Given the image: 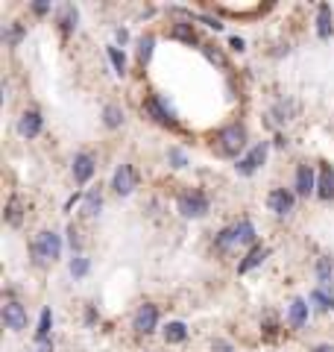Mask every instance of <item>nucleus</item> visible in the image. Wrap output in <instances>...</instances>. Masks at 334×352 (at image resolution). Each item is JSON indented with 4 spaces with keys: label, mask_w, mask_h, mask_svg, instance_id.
Masks as SVG:
<instances>
[{
    "label": "nucleus",
    "mask_w": 334,
    "mask_h": 352,
    "mask_svg": "<svg viewBox=\"0 0 334 352\" xmlns=\"http://www.w3.org/2000/svg\"><path fill=\"white\" fill-rule=\"evenodd\" d=\"M247 141H249V132H247V124L241 120H232V124L220 126L214 135H211V153L220 159H241L247 153Z\"/></svg>",
    "instance_id": "obj_1"
},
{
    "label": "nucleus",
    "mask_w": 334,
    "mask_h": 352,
    "mask_svg": "<svg viewBox=\"0 0 334 352\" xmlns=\"http://www.w3.org/2000/svg\"><path fill=\"white\" fill-rule=\"evenodd\" d=\"M255 244H258V241H255V223L249 217H241L235 223L223 226L214 235V250H220V252H229L235 247H255Z\"/></svg>",
    "instance_id": "obj_2"
},
{
    "label": "nucleus",
    "mask_w": 334,
    "mask_h": 352,
    "mask_svg": "<svg viewBox=\"0 0 334 352\" xmlns=\"http://www.w3.org/2000/svg\"><path fill=\"white\" fill-rule=\"evenodd\" d=\"M62 235L53 232V229H41V232L32 238L30 244V256H32V264L36 267H44V264H53L62 258Z\"/></svg>",
    "instance_id": "obj_3"
},
{
    "label": "nucleus",
    "mask_w": 334,
    "mask_h": 352,
    "mask_svg": "<svg viewBox=\"0 0 334 352\" xmlns=\"http://www.w3.org/2000/svg\"><path fill=\"white\" fill-rule=\"evenodd\" d=\"M141 112L147 115L153 124H159L164 129H179V118H176L173 112V106L167 103V97L159 94V91H150V94H144V100H141Z\"/></svg>",
    "instance_id": "obj_4"
},
{
    "label": "nucleus",
    "mask_w": 334,
    "mask_h": 352,
    "mask_svg": "<svg viewBox=\"0 0 334 352\" xmlns=\"http://www.w3.org/2000/svg\"><path fill=\"white\" fill-rule=\"evenodd\" d=\"M176 212H179L185 220H199L205 217L211 212V197L208 191L203 188H182L179 194H176Z\"/></svg>",
    "instance_id": "obj_5"
},
{
    "label": "nucleus",
    "mask_w": 334,
    "mask_h": 352,
    "mask_svg": "<svg viewBox=\"0 0 334 352\" xmlns=\"http://www.w3.org/2000/svg\"><path fill=\"white\" fill-rule=\"evenodd\" d=\"M138 185H141L138 168L132 162H120L115 168V173H111V191H115L118 197H132Z\"/></svg>",
    "instance_id": "obj_6"
},
{
    "label": "nucleus",
    "mask_w": 334,
    "mask_h": 352,
    "mask_svg": "<svg viewBox=\"0 0 334 352\" xmlns=\"http://www.w3.org/2000/svg\"><path fill=\"white\" fill-rule=\"evenodd\" d=\"M159 320H162V311L155 302H141L135 308V314H132V329H135V335H153L155 329H159Z\"/></svg>",
    "instance_id": "obj_7"
},
{
    "label": "nucleus",
    "mask_w": 334,
    "mask_h": 352,
    "mask_svg": "<svg viewBox=\"0 0 334 352\" xmlns=\"http://www.w3.org/2000/svg\"><path fill=\"white\" fill-rule=\"evenodd\" d=\"M267 153H270V141H258V144H252V147L235 162V173H241V176H252V173L267 162Z\"/></svg>",
    "instance_id": "obj_8"
},
{
    "label": "nucleus",
    "mask_w": 334,
    "mask_h": 352,
    "mask_svg": "<svg viewBox=\"0 0 334 352\" xmlns=\"http://www.w3.org/2000/svg\"><path fill=\"white\" fill-rule=\"evenodd\" d=\"M94 173H97V156H94V153H88V150H80L74 156V162H71L74 182L76 185H88L94 179Z\"/></svg>",
    "instance_id": "obj_9"
},
{
    "label": "nucleus",
    "mask_w": 334,
    "mask_h": 352,
    "mask_svg": "<svg viewBox=\"0 0 334 352\" xmlns=\"http://www.w3.org/2000/svg\"><path fill=\"white\" fill-rule=\"evenodd\" d=\"M317 170H314V164H308V162H299L296 164V173H293V191L296 197H308L311 194H317Z\"/></svg>",
    "instance_id": "obj_10"
},
{
    "label": "nucleus",
    "mask_w": 334,
    "mask_h": 352,
    "mask_svg": "<svg viewBox=\"0 0 334 352\" xmlns=\"http://www.w3.org/2000/svg\"><path fill=\"white\" fill-rule=\"evenodd\" d=\"M27 320H30V317H27V305L18 302L15 296H6V300H3V326L12 329V332H24Z\"/></svg>",
    "instance_id": "obj_11"
},
{
    "label": "nucleus",
    "mask_w": 334,
    "mask_h": 352,
    "mask_svg": "<svg viewBox=\"0 0 334 352\" xmlns=\"http://www.w3.org/2000/svg\"><path fill=\"white\" fill-rule=\"evenodd\" d=\"M267 206H270L273 214L287 217L296 208V191L285 188V185H278V188H273L270 194H267Z\"/></svg>",
    "instance_id": "obj_12"
},
{
    "label": "nucleus",
    "mask_w": 334,
    "mask_h": 352,
    "mask_svg": "<svg viewBox=\"0 0 334 352\" xmlns=\"http://www.w3.org/2000/svg\"><path fill=\"white\" fill-rule=\"evenodd\" d=\"M191 9H185V18L182 21H173L170 24V30H167V36H170L173 41H182V44H188V47H191V44H199V47H203V41H199V32H197V27L191 24Z\"/></svg>",
    "instance_id": "obj_13"
},
{
    "label": "nucleus",
    "mask_w": 334,
    "mask_h": 352,
    "mask_svg": "<svg viewBox=\"0 0 334 352\" xmlns=\"http://www.w3.org/2000/svg\"><path fill=\"white\" fill-rule=\"evenodd\" d=\"M44 129V118L38 109H24L18 118V135L21 138H38Z\"/></svg>",
    "instance_id": "obj_14"
},
{
    "label": "nucleus",
    "mask_w": 334,
    "mask_h": 352,
    "mask_svg": "<svg viewBox=\"0 0 334 352\" xmlns=\"http://www.w3.org/2000/svg\"><path fill=\"white\" fill-rule=\"evenodd\" d=\"M267 256H270V247H267V244H255V247H249V250H247V256H243V258L238 261V273L243 276V273L255 270L258 264H264V261H267Z\"/></svg>",
    "instance_id": "obj_15"
},
{
    "label": "nucleus",
    "mask_w": 334,
    "mask_h": 352,
    "mask_svg": "<svg viewBox=\"0 0 334 352\" xmlns=\"http://www.w3.org/2000/svg\"><path fill=\"white\" fill-rule=\"evenodd\" d=\"M308 314H311V302L305 300V296H296V300L287 305V326L302 329L308 323Z\"/></svg>",
    "instance_id": "obj_16"
},
{
    "label": "nucleus",
    "mask_w": 334,
    "mask_h": 352,
    "mask_svg": "<svg viewBox=\"0 0 334 352\" xmlns=\"http://www.w3.org/2000/svg\"><path fill=\"white\" fill-rule=\"evenodd\" d=\"M76 24H80V9H76L74 3L59 6V12H56V27H59L62 36H71V32L76 30Z\"/></svg>",
    "instance_id": "obj_17"
},
{
    "label": "nucleus",
    "mask_w": 334,
    "mask_h": 352,
    "mask_svg": "<svg viewBox=\"0 0 334 352\" xmlns=\"http://www.w3.org/2000/svg\"><path fill=\"white\" fill-rule=\"evenodd\" d=\"M317 197L320 200H334V168L331 164H320V176H317Z\"/></svg>",
    "instance_id": "obj_18"
},
{
    "label": "nucleus",
    "mask_w": 334,
    "mask_h": 352,
    "mask_svg": "<svg viewBox=\"0 0 334 352\" xmlns=\"http://www.w3.org/2000/svg\"><path fill=\"white\" fill-rule=\"evenodd\" d=\"M24 217H27V212H24V203H21V197H9V203L3 208V220L12 229H21V226H24Z\"/></svg>",
    "instance_id": "obj_19"
},
{
    "label": "nucleus",
    "mask_w": 334,
    "mask_h": 352,
    "mask_svg": "<svg viewBox=\"0 0 334 352\" xmlns=\"http://www.w3.org/2000/svg\"><path fill=\"white\" fill-rule=\"evenodd\" d=\"M317 36L320 38H329L331 36V30H334V9H331V3H320L317 6Z\"/></svg>",
    "instance_id": "obj_20"
},
{
    "label": "nucleus",
    "mask_w": 334,
    "mask_h": 352,
    "mask_svg": "<svg viewBox=\"0 0 334 352\" xmlns=\"http://www.w3.org/2000/svg\"><path fill=\"white\" fill-rule=\"evenodd\" d=\"M317 285L320 288L334 291V258L331 256H320L317 258Z\"/></svg>",
    "instance_id": "obj_21"
},
{
    "label": "nucleus",
    "mask_w": 334,
    "mask_h": 352,
    "mask_svg": "<svg viewBox=\"0 0 334 352\" xmlns=\"http://www.w3.org/2000/svg\"><path fill=\"white\" fill-rule=\"evenodd\" d=\"M188 326L182 323V320H170L164 329H162V338H164V344H170V346H176V344H185L188 340Z\"/></svg>",
    "instance_id": "obj_22"
},
{
    "label": "nucleus",
    "mask_w": 334,
    "mask_h": 352,
    "mask_svg": "<svg viewBox=\"0 0 334 352\" xmlns=\"http://www.w3.org/2000/svg\"><path fill=\"white\" fill-rule=\"evenodd\" d=\"M308 302L317 308V311H334V291H329V288H317L311 291V296H308Z\"/></svg>",
    "instance_id": "obj_23"
},
{
    "label": "nucleus",
    "mask_w": 334,
    "mask_h": 352,
    "mask_svg": "<svg viewBox=\"0 0 334 352\" xmlns=\"http://www.w3.org/2000/svg\"><path fill=\"white\" fill-rule=\"evenodd\" d=\"M124 120H126V115H124V109H120L118 103H106L103 106V126L106 129H120L124 126Z\"/></svg>",
    "instance_id": "obj_24"
},
{
    "label": "nucleus",
    "mask_w": 334,
    "mask_h": 352,
    "mask_svg": "<svg viewBox=\"0 0 334 352\" xmlns=\"http://www.w3.org/2000/svg\"><path fill=\"white\" fill-rule=\"evenodd\" d=\"M82 212L88 217H97L100 212H103V188H91V191H85V203H82Z\"/></svg>",
    "instance_id": "obj_25"
},
{
    "label": "nucleus",
    "mask_w": 334,
    "mask_h": 352,
    "mask_svg": "<svg viewBox=\"0 0 334 352\" xmlns=\"http://www.w3.org/2000/svg\"><path fill=\"white\" fill-rule=\"evenodd\" d=\"M199 50L205 53V59H208L211 65H217V68H223V71L229 68V59H226V53H223L220 44H214V41H203V47H199Z\"/></svg>",
    "instance_id": "obj_26"
},
{
    "label": "nucleus",
    "mask_w": 334,
    "mask_h": 352,
    "mask_svg": "<svg viewBox=\"0 0 334 352\" xmlns=\"http://www.w3.org/2000/svg\"><path fill=\"white\" fill-rule=\"evenodd\" d=\"M106 56H109L111 68H115L118 76H126V53H124V47H118V44H106Z\"/></svg>",
    "instance_id": "obj_27"
},
{
    "label": "nucleus",
    "mask_w": 334,
    "mask_h": 352,
    "mask_svg": "<svg viewBox=\"0 0 334 352\" xmlns=\"http://www.w3.org/2000/svg\"><path fill=\"white\" fill-rule=\"evenodd\" d=\"M24 38H27V27L21 24V21H9V24L3 27V41L9 44V47H18Z\"/></svg>",
    "instance_id": "obj_28"
},
{
    "label": "nucleus",
    "mask_w": 334,
    "mask_h": 352,
    "mask_svg": "<svg viewBox=\"0 0 334 352\" xmlns=\"http://www.w3.org/2000/svg\"><path fill=\"white\" fill-rule=\"evenodd\" d=\"M153 50H155V36H153V32H144V36L138 38V65H141V68H147V65H150Z\"/></svg>",
    "instance_id": "obj_29"
},
{
    "label": "nucleus",
    "mask_w": 334,
    "mask_h": 352,
    "mask_svg": "<svg viewBox=\"0 0 334 352\" xmlns=\"http://www.w3.org/2000/svg\"><path fill=\"white\" fill-rule=\"evenodd\" d=\"M50 329H53V308L44 305L41 314H38V326H36V344H38V340L50 338Z\"/></svg>",
    "instance_id": "obj_30"
},
{
    "label": "nucleus",
    "mask_w": 334,
    "mask_h": 352,
    "mask_svg": "<svg viewBox=\"0 0 334 352\" xmlns=\"http://www.w3.org/2000/svg\"><path fill=\"white\" fill-rule=\"evenodd\" d=\"M88 270H91V258L85 256V252H80V256H74L71 264H68V273L74 279H85L88 276Z\"/></svg>",
    "instance_id": "obj_31"
},
{
    "label": "nucleus",
    "mask_w": 334,
    "mask_h": 352,
    "mask_svg": "<svg viewBox=\"0 0 334 352\" xmlns=\"http://www.w3.org/2000/svg\"><path fill=\"white\" fill-rule=\"evenodd\" d=\"M167 164H170L173 170H182V168L191 164V159H188V153L179 144H173V147H167Z\"/></svg>",
    "instance_id": "obj_32"
},
{
    "label": "nucleus",
    "mask_w": 334,
    "mask_h": 352,
    "mask_svg": "<svg viewBox=\"0 0 334 352\" xmlns=\"http://www.w3.org/2000/svg\"><path fill=\"white\" fill-rule=\"evenodd\" d=\"M296 112V106H293V100H278L273 109H270V118H276L278 124H287L291 120V115Z\"/></svg>",
    "instance_id": "obj_33"
},
{
    "label": "nucleus",
    "mask_w": 334,
    "mask_h": 352,
    "mask_svg": "<svg viewBox=\"0 0 334 352\" xmlns=\"http://www.w3.org/2000/svg\"><path fill=\"white\" fill-rule=\"evenodd\" d=\"M68 247L74 250V256H80V252H82V241H80V232L74 229V223L68 226Z\"/></svg>",
    "instance_id": "obj_34"
},
{
    "label": "nucleus",
    "mask_w": 334,
    "mask_h": 352,
    "mask_svg": "<svg viewBox=\"0 0 334 352\" xmlns=\"http://www.w3.org/2000/svg\"><path fill=\"white\" fill-rule=\"evenodd\" d=\"M82 320H85V326H88V329L100 323V311H97V305H85V317H82Z\"/></svg>",
    "instance_id": "obj_35"
},
{
    "label": "nucleus",
    "mask_w": 334,
    "mask_h": 352,
    "mask_svg": "<svg viewBox=\"0 0 334 352\" xmlns=\"http://www.w3.org/2000/svg\"><path fill=\"white\" fill-rule=\"evenodd\" d=\"M211 352H235V346H232V340H226V338H214L211 340Z\"/></svg>",
    "instance_id": "obj_36"
},
{
    "label": "nucleus",
    "mask_w": 334,
    "mask_h": 352,
    "mask_svg": "<svg viewBox=\"0 0 334 352\" xmlns=\"http://www.w3.org/2000/svg\"><path fill=\"white\" fill-rule=\"evenodd\" d=\"M30 9H32V15H38V18H41V15H50L53 3H50V0H38V3H32Z\"/></svg>",
    "instance_id": "obj_37"
},
{
    "label": "nucleus",
    "mask_w": 334,
    "mask_h": 352,
    "mask_svg": "<svg viewBox=\"0 0 334 352\" xmlns=\"http://www.w3.org/2000/svg\"><path fill=\"white\" fill-rule=\"evenodd\" d=\"M229 50H235V53H243V50H247V41H243L241 36H229Z\"/></svg>",
    "instance_id": "obj_38"
},
{
    "label": "nucleus",
    "mask_w": 334,
    "mask_h": 352,
    "mask_svg": "<svg viewBox=\"0 0 334 352\" xmlns=\"http://www.w3.org/2000/svg\"><path fill=\"white\" fill-rule=\"evenodd\" d=\"M115 41L120 44V47H124V44L129 41V30H126V27H118V30H115Z\"/></svg>",
    "instance_id": "obj_39"
},
{
    "label": "nucleus",
    "mask_w": 334,
    "mask_h": 352,
    "mask_svg": "<svg viewBox=\"0 0 334 352\" xmlns=\"http://www.w3.org/2000/svg\"><path fill=\"white\" fill-rule=\"evenodd\" d=\"M311 352H334V344H317Z\"/></svg>",
    "instance_id": "obj_40"
}]
</instances>
